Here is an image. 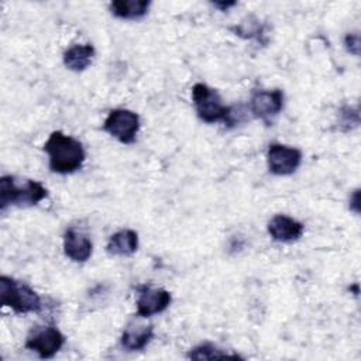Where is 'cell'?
Segmentation results:
<instances>
[{"instance_id":"6da1fadb","label":"cell","mask_w":361,"mask_h":361,"mask_svg":"<svg viewBox=\"0 0 361 361\" xmlns=\"http://www.w3.org/2000/svg\"><path fill=\"white\" fill-rule=\"evenodd\" d=\"M44 151L48 155L49 169L61 175L76 172L86 159L82 142L62 131H52L49 134L44 144Z\"/></svg>"},{"instance_id":"7a4b0ae2","label":"cell","mask_w":361,"mask_h":361,"mask_svg":"<svg viewBox=\"0 0 361 361\" xmlns=\"http://www.w3.org/2000/svg\"><path fill=\"white\" fill-rule=\"evenodd\" d=\"M47 196V188L38 180L25 179L24 182L18 183L16 176L11 175L0 178V209L3 212L7 209V206H35Z\"/></svg>"},{"instance_id":"3957f363","label":"cell","mask_w":361,"mask_h":361,"mask_svg":"<svg viewBox=\"0 0 361 361\" xmlns=\"http://www.w3.org/2000/svg\"><path fill=\"white\" fill-rule=\"evenodd\" d=\"M0 305L17 314L39 312L42 307L39 295L31 286L6 275L0 276Z\"/></svg>"},{"instance_id":"277c9868","label":"cell","mask_w":361,"mask_h":361,"mask_svg":"<svg viewBox=\"0 0 361 361\" xmlns=\"http://www.w3.org/2000/svg\"><path fill=\"white\" fill-rule=\"evenodd\" d=\"M192 100L197 117L204 123L224 121L228 106L221 100L219 92L204 83H195L192 87Z\"/></svg>"},{"instance_id":"5b68a950","label":"cell","mask_w":361,"mask_h":361,"mask_svg":"<svg viewBox=\"0 0 361 361\" xmlns=\"http://www.w3.org/2000/svg\"><path fill=\"white\" fill-rule=\"evenodd\" d=\"M103 130L123 144H133L140 130V117L128 109H114L104 118Z\"/></svg>"},{"instance_id":"8992f818","label":"cell","mask_w":361,"mask_h":361,"mask_svg":"<svg viewBox=\"0 0 361 361\" xmlns=\"http://www.w3.org/2000/svg\"><path fill=\"white\" fill-rule=\"evenodd\" d=\"M283 100L285 96L281 89H259L252 93L248 103V110L254 117L269 126L272 118L276 117L283 109Z\"/></svg>"},{"instance_id":"52a82bcc","label":"cell","mask_w":361,"mask_h":361,"mask_svg":"<svg viewBox=\"0 0 361 361\" xmlns=\"http://www.w3.org/2000/svg\"><path fill=\"white\" fill-rule=\"evenodd\" d=\"M302 162L300 149L279 142H272L267 151V165L271 173L278 176L292 175Z\"/></svg>"},{"instance_id":"ba28073f","label":"cell","mask_w":361,"mask_h":361,"mask_svg":"<svg viewBox=\"0 0 361 361\" xmlns=\"http://www.w3.org/2000/svg\"><path fill=\"white\" fill-rule=\"evenodd\" d=\"M65 344V336L55 327H38L25 340L24 347L37 353L39 358H52Z\"/></svg>"},{"instance_id":"9c48e42d","label":"cell","mask_w":361,"mask_h":361,"mask_svg":"<svg viewBox=\"0 0 361 361\" xmlns=\"http://www.w3.org/2000/svg\"><path fill=\"white\" fill-rule=\"evenodd\" d=\"M138 290L140 295L137 299V314L140 317H149L152 314H158L171 305L172 296L166 289L144 285L140 286Z\"/></svg>"},{"instance_id":"30bf717a","label":"cell","mask_w":361,"mask_h":361,"mask_svg":"<svg viewBox=\"0 0 361 361\" xmlns=\"http://www.w3.org/2000/svg\"><path fill=\"white\" fill-rule=\"evenodd\" d=\"M268 234L272 240L279 243H292L302 237L305 231V226L286 214H275L267 226Z\"/></svg>"},{"instance_id":"8fae6325","label":"cell","mask_w":361,"mask_h":361,"mask_svg":"<svg viewBox=\"0 0 361 361\" xmlns=\"http://www.w3.org/2000/svg\"><path fill=\"white\" fill-rule=\"evenodd\" d=\"M93 251V245L90 238L69 227L63 233V252L73 262H86Z\"/></svg>"},{"instance_id":"7c38bea8","label":"cell","mask_w":361,"mask_h":361,"mask_svg":"<svg viewBox=\"0 0 361 361\" xmlns=\"http://www.w3.org/2000/svg\"><path fill=\"white\" fill-rule=\"evenodd\" d=\"M154 337L152 324H137L130 323L121 333V345L128 351L142 350Z\"/></svg>"},{"instance_id":"4fadbf2b","label":"cell","mask_w":361,"mask_h":361,"mask_svg":"<svg viewBox=\"0 0 361 361\" xmlns=\"http://www.w3.org/2000/svg\"><path fill=\"white\" fill-rule=\"evenodd\" d=\"M138 248V234L131 228H124L110 235L106 251L110 255L128 257L133 255Z\"/></svg>"},{"instance_id":"5bb4252c","label":"cell","mask_w":361,"mask_h":361,"mask_svg":"<svg viewBox=\"0 0 361 361\" xmlns=\"http://www.w3.org/2000/svg\"><path fill=\"white\" fill-rule=\"evenodd\" d=\"M94 47L92 44H75L63 52V65L73 72L85 71L93 61Z\"/></svg>"},{"instance_id":"9a60e30c","label":"cell","mask_w":361,"mask_h":361,"mask_svg":"<svg viewBox=\"0 0 361 361\" xmlns=\"http://www.w3.org/2000/svg\"><path fill=\"white\" fill-rule=\"evenodd\" d=\"M151 1L148 0H114L109 8L113 16L123 20H138L148 13Z\"/></svg>"},{"instance_id":"2e32d148","label":"cell","mask_w":361,"mask_h":361,"mask_svg":"<svg viewBox=\"0 0 361 361\" xmlns=\"http://www.w3.org/2000/svg\"><path fill=\"white\" fill-rule=\"evenodd\" d=\"M230 30L235 35H238L244 39H251V38L259 39L264 35V25L254 16H247L244 20H241L238 24H235Z\"/></svg>"},{"instance_id":"e0dca14e","label":"cell","mask_w":361,"mask_h":361,"mask_svg":"<svg viewBox=\"0 0 361 361\" xmlns=\"http://www.w3.org/2000/svg\"><path fill=\"white\" fill-rule=\"evenodd\" d=\"M226 357H238V355L228 354L227 351H223L210 343L199 344L193 347L188 354V358L190 360H214V358H226Z\"/></svg>"},{"instance_id":"ac0fdd59","label":"cell","mask_w":361,"mask_h":361,"mask_svg":"<svg viewBox=\"0 0 361 361\" xmlns=\"http://www.w3.org/2000/svg\"><path fill=\"white\" fill-rule=\"evenodd\" d=\"M337 124L341 131H351L360 124V113L357 107L343 106L337 114Z\"/></svg>"},{"instance_id":"d6986e66","label":"cell","mask_w":361,"mask_h":361,"mask_svg":"<svg viewBox=\"0 0 361 361\" xmlns=\"http://www.w3.org/2000/svg\"><path fill=\"white\" fill-rule=\"evenodd\" d=\"M247 118V110H244L243 106H228L227 116L224 118V124L227 127H235L240 123H243Z\"/></svg>"},{"instance_id":"ffe728a7","label":"cell","mask_w":361,"mask_h":361,"mask_svg":"<svg viewBox=\"0 0 361 361\" xmlns=\"http://www.w3.org/2000/svg\"><path fill=\"white\" fill-rule=\"evenodd\" d=\"M344 45H345V49L358 56L360 55V35L358 32H348L344 38Z\"/></svg>"},{"instance_id":"44dd1931","label":"cell","mask_w":361,"mask_h":361,"mask_svg":"<svg viewBox=\"0 0 361 361\" xmlns=\"http://www.w3.org/2000/svg\"><path fill=\"white\" fill-rule=\"evenodd\" d=\"M350 209L354 213H360V189H355L350 196Z\"/></svg>"},{"instance_id":"7402d4cb","label":"cell","mask_w":361,"mask_h":361,"mask_svg":"<svg viewBox=\"0 0 361 361\" xmlns=\"http://www.w3.org/2000/svg\"><path fill=\"white\" fill-rule=\"evenodd\" d=\"M213 6L217 7V8H220L221 11H226V10H228L230 7L235 6V1H228V3H224V1H214Z\"/></svg>"}]
</instances>
